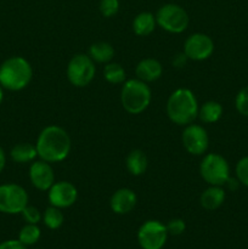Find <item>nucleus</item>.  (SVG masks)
Returning a JSON list of instances; mask_svg holds the SVG:
<instances>
[{
  "label": "nucleus",
  "mask_w": 248,
  "mask_h": 249,
  "mask_svg": "<svg viewBox=\"0 0 248 249\" xmlns=\"http://www.w3.org/2000/svg\"><path fill=\"white\" fill-rule=\"evenodd\" d=\"M89 56L94 62L108 63L114 56L113 46L106 41L94 43L89 49Z\"/></svg>",
  "instance_id": "nucleus-20"
},
{
  "label": "nucleus",
  "mask_w": 248,
  "mask_h": 249,
  "mask_svg": "<svg viewBox=\"0 0 248 249\" xmlns=\"http://www.w3.org/2000/svg\"><path fill=\"white\" fill-rule=\"evenodd\" d=\"M156 16H153L151 12H140L133 21V31L139 36H147L155 31Z\"/></svg>",
  "instance_id": "nucleus-17"
},
{
  "label": "nucleus",
  "mask_w": 248,
  "mask_h": 249,
  "mask_svg": "<svg viewBox=\"0 0 248 249\" xmlns=\"http://www.w3.org/2000/svg\"><path fill=\"white\" fill-rule=\"evenodd\" d=\"M226 194L224 191L223 186H211L204 190L201 195V206L207 211H215L225 201Z\"/></svg>",
  "instance_id": "nucleus-16"
},
{
  "label": "nucleus",
  "mask_w": 248,
  "mask_h": 249,
  "mask_svg": "<svg viewBox=\"0 0 248 249\" xmlns=\"http://www.w3.org/2000/svg\"><path fill=\"white\" fill-rule=\"evenodd\" d=\"M225 185L231 190V191H235V190L238 187V185H240V181H238L237 178H236V179H233V178L230 177L228 179V181H226Z\"/></svg>",
  "instance_id": "nucleus-32"
},
{
  "label": "nucleus",
  "mask_w": 248,
  "mask_h": 249,
  "mask_svg": "<svg viewBox=\"0 0 248 249\" xmlns=\"http://www.w3.org/2000/svg\"><path fill=\"white\" fill-rule=\"evenodd\" d=\"M0 249H27L19 240H7L0 243Z\"/></svg>",
  "instance_id": "nucleus-30"
},
{
  "label": "nucleus",
  "mask_w": 248,
  "mask_h": 249,
  "mask_svg": "<svg viewBox=\"0 0 248 249\" xmlns=\"http://www.w3.org/2000/svg\"><path fill=\"white\" fill-rule=\"evenodd\" d=\"M21 214L27 224H38L39 221L41 220V218H43V215H41V213L39 212L38 208H35V207L33 206H28V204L24 207V209L21 212Z\"/></svg>",
  "instance_id": "nucleus-28"
},
{
  "label": "nucleus",
  "mask_w": 248,
  "mask_h": 249,
  "mask_svg": "<svg viewBox=\"0 0 248 249\" xmlns=\"http://www.w3.org/2000/svg\"><path fill=\"white\" fill-rule=\"evenodd\" d=\"M236 178L240 184L248 187V156L241 158L236 164Z\"/></svg>",
  "instance_id": "nucleus-26"
},
{
  "label": "nucleus",
  "mask_w": 248,
  "mask_h": 249,
  "mask_svg": "<svg viewBox=\"0 0 248 249\" xmlns=\"http://www.w3.org/2000/svg\"><path fill=\"white\" fill-rule=\"evenodd\" d=\"M214 51V43L211 36L203 33H195L186 39L184 53L189 60L203 61L211 57Z\"/></svg>",
  "instance_id": "nucleus-11"
},
{
  "label": "nucleus",
  "mask_w": 248,
  "mask_h": 249,
  "mask_svg": "<svg viewBox=\"0 0 248 249\" xmlns=\"http://www.w3.org/2000/svg\"><path fill=\"white\" fill-rule=\"evenodd\" d=\"M157 24L173 34L182 33L189 27L190 17L186 10L177 4H165L156 14Z\"/></svg>",
  "instance_id": "nucleus-6"
},
{
  "label": "nucleus",
  "mask_w": 248,
  "mask_h": 249,
  "mask_svg": "<svg viewBox=\"0 0 248 249\" xmlns=\"http://www.w3.org/2000/svg\"><path fill=\"white\" fill-rule=\"evenodd\" d=\"M181 140L185 150L194 156H202L208 150L209 136L207 130L197 124L186 125L182 131Z\"/></svg>",
  "instance_id": "nucleus-10"
},
{
  "label": "nucleus",
  "mask_w": 248,
  "mask_h": 249,
  "mask_svg": "<svg viewBox=\"0 0 248 249\" xmlns=\"http://www.w3.org/2000/svg\"><path fill=\"white\" fill-rule=\"evenodd\" d=\"M165 226H167L168 235L173 236L181 235V233H184L185 229H186L185 221L181 220V219H173V220H170Z\"/></svg>",
  "instance_id": "nucleus-29"
},
{
  "label": "nucleus",
  "mask_w": 248,
  "mask_h": 249,
  "mask_svg": "<svg viewBox=\"0 0 248 249\" xmlns=\"http://www.w3.org/2000/svg\"><path fill=\"white\" fill-rule=\"evenodd\" d=\"M28 204V194L17 184L0 185V212L18 214Z\"/></svg>",
  "instance_id": "nucleus-8"
},
{
  "label": "nucleus",
  "mask_w": 248,
  "mask_h": 249,
  "mask_svg": "<svg viewBox=\"0 0 248 249\" xmlns=\"http://www.w3.org/2000/svg\"><path fill=\"white\" fill-rule=\"evenodd\" d=\"M167 238V226L158 220H147L138 231L139 245L142 249H162Z\"/></svg>",
  "instance_id": "nucleus-9"
},
{
  "label": "nucleus",
  "mask_w": 248,
  "mask_h": 249,
  "mask_svg": "<svg viewBox=\"0 0 248 249\" xmlns=\"http://www.w3.org/2000/svg\"><path fill=\"white\" fill-rule=\"evenodd\" d=\"M119 10V0H101L100 12L104 17H113Z\"/></svg>",
  "instance_id": "nucleus-27"
},
{
  "label": "nucleus",
  "mask_w": 248,
  "mask_h": 249,
  "mask_svg": "<svg viewBox=\"0 0 248 249\" xmlns=\"http://www.w3.org/2000/svg\"><path fill=\"white\" fill-rule=\"evenodd\" d=\"M29 180L35 189L49 191L55 184V174L50 163L45 160H34L29 167Z\"/></svg>",
  "instance_id": "nucleus-13"
},
{
  "label": "nucleus",
  "mask_w": 248,
  "mask_h": 249,
  "mask_svg": "<svg viewBox=\"0 0 248 249\" xmlns=\"http://www.w3.org/2000/svg\"><path fill=\"white\" fill-rule=\"evenodd\" d=\"M236 109L242 116L248 117V85L240 90L235 100Z\"/></svg>",
  "instance_id": "nucleus-25"
},
{
  "label": "nucleus",
  "mask_w": 248,
  "mask_h": 249,
  "mask_svg": "<svg viewBox=\"0 0 248 249\" xmlns=\"http://www.w3.org/2000/svg\"><path fill=\"white\" fill-rule=\"evenodd\" d=\"M125 70L119 63H107L104 70V78L111 84H122L125 80Z\"/></svg>",
  "instance_id": "nucleus-23"
},
{
  "label": "nucleus",
  "mask_w": 248,
  "mask_h": 249,
  "mask_svg": "<svg viewBox=\"0 0 248 249\" xmlns=\"http://www.w3.org/2000/svg\"><path fill=\"white\" fill-rule=\"evenodd\" d=\"M40 229L36 226V224H27L19 231L18 240L27 247V246L35 245L40 238Z\"/></svg>",
  "instance_id": "nucleus-24"
},
{
  "label": "nucleus",
  "mask_w": 248,
  "mask_h": 249,
  "mask_svg": "<svg viewBox=\"0 0 248 249\" xmlns=\"http://www.w3.org/2000/svg\"><path fill=\"white\" fill-rule=\"evenodd\" d=\"M66 72L71 84L77 88H84L92 82L96 68L95 62L89 55L78 53L71 58Z\"/></svg>",
  "instance_id": "nucleus-7"
},
{
  "label": "nucleus",
  "mask_w": 248,
  "mask_h": 249,
  "mask_svg": "<svg viewBox=\"0 0 248 249\" xmlns=\"http://www.w3.org/2000/svg\"><path fill=\"white\" fill-rule=\"evenodd\" d=\"M163 66L156 58H143L135 68L136 78L145 83L156 82L162 77Z\"/></svg>",
  "instance_id": "nucleus-15"
},
{
  "label": "nucleus",
  "mask_w": 248,
  "mask_h": 249,
  "mask_svg": "<svg viewBox=\"0 0 248 249\" xmlns=\"http://www.w3.org/2000/svg\"><path fill=\"white\" fill-rule=\"evenodd\" d=\"M201 177L207 184L213 186H223L230 178V167L223 156L218 153H208L199 165Z\"/></svg>",
  "instance_id": "nucleus-5"
},
{
  "label": "nucleus",
  "mask_w": 248,
  "mask_h": 249,
  "mask_svg": "<svg viewBox=\"0 0 248 249\" xmlns=\"http://www.w3.org/2000/svg\"><path fill=\"white\" fill-rule=\"evenodd\" d=\"M49 202L57 208H70L77 202L78 190L72 182L57 181L49 189Z\"/></svg>",
  "instance_id": "nucleus-12"
},
{
  "label": "nucleus",
  "mask_w": 248,
  "mask_h": 249,
  "mask_svg": "<svg viewBox=\"0 0 248 249\" xmlns=\"http://www.w3.org/2000/svg\"><path fill=\"white\" fill-rule=\"evenodd\" d=\"M5 164H6V156H5V152L4 150H2V147L0 146V173L4 170Z\"/></svg>",
  "instance_id": "nucleus-33"
},
{
  "label": "nucleus",
  "mask_w": 248,
  "mask_h": 249,
  "mask_svg": "<svg viewBox=\"0 0 248 249\" xmlns=\"http://www.w3.org/2000/svg\"><path fill=\"white\" fill-rule=\"evenodd\" d=\"M138 197L136 194L130 189H119L112 195L111 201H109V207L112 212L116 214H128L135 208Z\"/></svg>",
  "instance_id": "nucleus-14"
},
{
  "label": "nucleus",
  "mask_w": 248,
  "mask_h": 249,
  "mask_svg": "<svg viewBox=\"0 0 248 249\" xmlns=\"http://www.w3.org/2000/svg\"><path fill=\"white\" fill-rule=\"evenodd\" d=\"M198 101L190 89H177L167 101V114L177 125H189L198 117Z\"/></svg>",
  "instance_id": "nucleus-2"
},
{
  "label": "nucleus",
  "mask_w": 248,
  "mask_h": 249,
  "mask_svg": "<svg viewBox=\"0 0 248 249\" xmlns=\"http://www.w3.org/2000/svg\"><path fill=\"white\" fill-rule=\"evenodd\" d=\"M187 60H189V58H187V56L185 55L184 53H177L174 58H173V65H174L177 68H181L186 65Z\"/></svg>",
  "instance_id": "nucleus-31"
},
{
  "label": "nucleus",
  "mask_w": 248,
  "mask_h": 249,
  "mask_svg": "<svg viewBox=\"0 0 248 249\" xmlns=\"http://www.w3.org/2000/svg\"><path fill=\"white\" fill-rule=\"evenodd\" d=\"M41 220L44 221L45 226H48L50 230H57L62 226L63 221H65V216H63V213L61 212L60 208L51 206L45 209Z\"/></svg>",
  "instance_id": "nucleus-22"
},
{
  "label": "nucleus",
  "mask_w": 248,
  "mask_h": 249,
  "mask_svg": "<svg viewBox=\"0 0 248 249\" xmlns=\"http://www.w3.org/2000/svg\"><path fill=\"white\" fill-rule=\"evenodd\" d=\"M35 147L40 160L57 163L68 157L72 143L65 129L58 125H49L40 131Z\"/></svg>",
  "instance_id": "nucleus-1"
},
{
  "label": "nucleus",
  "mask_w": 248,
  "mask_h": 249,
  "mask_svg": "<svg viewBox=\"0 0 248 249\" xmlns=\"http://www.w3.org/2000/svg\"><path fill=\"white\" fill-rule=\"evenodd\" d=\"M2 89H4V88L0 85V105H1L2 100H4V91H2Z\"/></svg>",
  "instance_id": "nucleus-34"
},
{
  "label": "nucleus",
  "mask_w": 248,
  "mask_h": 249,
  "mask_svg": "<svg viewBox=\"0 0 248 249\" xmlns=\"http://www.w3.org/2000/svg\"><path fill=\"white\" fill-rule=\"evenodd\" d=\"M10 156H11V160L16 163H29L34 162V160L38 156V152H36L35 145L21 142L12 147Z\"/></svg>",
  "instance_id": "nucleus-19"
},
{
  "label": "nucleus",
  "mask_w": 248,
  "mask_h": 249,
  "mask_svg": "<svg viewBox=\"0 0 248 249\" xmlns=\"http://www.w3.org/2000/svg\"><path fill=\"white\" fill-rule=\"evenodd\" d=\"M223 116V107L216 101H207L198 109V117L203 123H215Z\"/></svg>",
  "instance_id": "nucleus-21"
},
{
  "label": "nucleus",
  "mask_w": 248,
  "mask_h": 249,
  "mask_svg": "<svg viewBox=\"0 0 248 249\" xmlns=\"http://www.w3.org/2000/svg\"><path fill=\"white\" fill-rule=\"evenodd\" d=\"M32 66L21 56H12L0 65V85L10 91H19L31 83Z\"/></svg>",
  "instance_id": "nucleus-3"
},
{
  "label": "nucleus",
  "mask_w": 248,
  "mask_h": 249,
  "mask_svg": "<svg viewBox=\"0 0 248 249\" xmlns=\"http://www.w3.org/2000/svg\"><path fill=\"white\" fill-rule=\"evenodd\" d=\"M126 169L134 177H140L146 172L148 165V160L143 151L134 150L126 157Z\"/></svg>",
  "instance_id": "nucleus-18"
},
{
  "label": "nucleus",
  "mask_w": 248,
  "mask_h": 249,
  "mask_svg": "<svg viewBox=\"0 0 248 249\" xmlns=\"http://www.w3.org/2000/svg\"><path fill=\"white\" fill-rule=\"evenodd\" d=\"M152 92L147 83L140 79H129L124 82L121 91L123 108L130 114H140L151 104Z\"/></svg>",
  "instance_id": "nucleus-4"
}]
</instances>
